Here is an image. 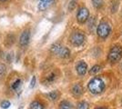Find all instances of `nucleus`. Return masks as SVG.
I'll list each match as a JSON object with an SVG mask.
<instances>
[{
    "mask_svg": "<svg viewBox=\"0 0 122 109\" xmlns=\"http://www.w3.org/2000/svg\"><path fill=\"white\" fill-rule=\"evenodd\" d=\"M87 88L93 95H98L105 90L106 85L100 77H94L88 82Z\"/></svg>",
    "mask_w": 122,
    "mask_h": 109,
    "instance_id": "1",
    "label": "nucleus"
},
{
    "mask_svg": "<svg viewBox=\"0 0 122 109\" xmlns=\"http://www.w3.org/2000/svg\"><path fill=\"white\" fill-rule=\"evenodd\" d=\"M122 57V47L116 45L112 47L107 55V59L110 63L118 62Z\"/></svg>",
    "mask_w": 122,
    "mask_h": 109,
    "instance_id": "2",
    "label": "nucleus"
},
{
    "mask_svg": "<svg viewBox=\"0 0 122 109\" xmlns=\"http://www.w3.org/2000/svg\"><path fill=\"white\" fill-rule=\"evenodd\" d=\"M50 51L61 58H66L70 56V50L67 47L61 46L58 43H56L51 46Z\"/></svg>",
    "mask_w": 122,
    "mask_h": 109,
    "instance_id": "3",
    "label": "nucleus"
},
{
    "mask_svg": "<svg viewBox=\"0 0 122 109\" xmlns=\"http://www.w3.org/2000/svg\"><path fill=\"white\" fill-rule=\"evenodd\" d=\"M110 31H111L110 26L106 21L100 22L97 27V36L101 37V38H106L107 36H108V35L110 34Z\"/></svg>",
    "mask_w": 122,
    "mask_h": 109,
    "instance_id": "4",
    "label": "nucleus"
},
{
    "mask_svg": "<svg viewBox=\"0 0 122 109\" xmlns=\"http://www.w3.org/2000/svg\"><path fill=\"white\" fill-rule=\"evenodd\" d=\"M85 39L86 37L84 36V34H82L80 32H74L70 36V41L75 47H80L81 45H83Z\"/></svg>",
    "mask_w": 122,
    "mask_h": 109,
    "instance_id": "5",
    "label": "nucleus"
},
{
    "mask_svg": "<svg viewBox=\"0 0 122 109\" xmlns=\"http://www.w3.org/2000/svg\"><path fill=\"white\" fill-rule=\"evenodd\" d=\"M89 18V12L88 9L85 7V6H81L78 11H77V14H76V19L79 23H85L87 19Z\"/></svg>",
    "mask_w": 122,
    "mask_h": 109,
    "instance_id": "6",
    "label": "nucleus"
},
{
    "mask_svg": "<svg viewBox=\"0 0 122 109\" xmlns=\"http://www.w3.org/2000/svg\"><path fill=\"white\" fill-rule=\"evenodd\" d=\"M30 40V31L29 30H24L22 32L19 38V43L22 47H26Z\"/></svg>",
    "mask_w": 122,
    "mask_h": 109,
    "instance_id": "7",
    "label": "nucleus"
},
{
    "mask_svg": "<svg viewBox=\"0 0 122 109\" xmlns=\"http://www.w3.org/2000/svg\"><path fill=\"white\" fill-rule=\"evenodd\" d=\"M76 70L79 76H84L87 71V65L85 61H79L76 66Z\"/></svg>",
    "mask_w": 122,
    "mask_h": 109,
    "instance_id": "8",
    "label": "nucleus"
},
{
    "mask_svg": "<svg viewBox=\"0 0 122 109\" xmlns=\"http://www.w3.org/2000/svg\"><path fill=\"white\" fill-rule=\"evenodd\" d=\"M71 92L74 96H80L82 93H83V87L81 86V85H79V84H75L72 86Z\"/></svg>",
    "mask_w": 122,
    "mask_h": 109,
    "instance_id": "9",
    "label": "nucleus"
},
{
    "mask_svg": "<svg viewBox=\"0 0 122 109\" xmlns=\"http://www.w3.org/2000/svg\"><path fill=\"white\" fill-rule=\"evenodd\" d=\"M54 2V0H46V1H41L38 4V9L40 11H43L46 9L48 6H50L52 5V3Z\"/></svg>",
    "mask_w": 122,
    "mask_h": 109,
    "instance_id": "10",
    "label": "nucleus"
},
{
    "mask_svg": "<svg viewBox=\"0 0 122 109\" xmlns=\"http://www.w3.org/2000/svg\"><path fill=\"white\" fill-rule=\"evenodd\" d=\"M59 109H73V105L70 102L64 100L59 104Z\"/></svg>",
    "mask_w": 122,
    "mask_h": 109,
    "instance_id": "11",
    "label": "nucleus"
},
{
    "mask_svg": "<svg viewBox=\"0 0 122 109\" xmlns=\"http://www.w3.org/2000/svg\"><path fill=\"white\" fill-rule=\"evenodd\" d=\"M30 109H45L44 105L39 101H34L30 104Z\"/></svg>",
    "mask_w": 122,
    "mask_h": 109,
    "instance_id": "12",
    "label": "nucleus"
},
{
    "mask_svg": "<svg viewBox=\"0 0 122 109\" xmlns=\"http://www.w3.org/2000/svg\"><path fill=\"white\" fill-rule=\"evenodd\" d=\"M89 108V104L86 101H81L76 104V109H88Z\"/></svg>",
    "mask_w": 122,
    "mask_h": 109,
    "instance_id": "13",
    "label": "nucleus"
},
{
    "mask_svg": "<svg viewBox=\"0 0 122 109\" xmlns=\"http://www.w3.org/2000/svg\"><path fill=\"white\" fill-rule=\"evenodd\" d=\"M56 75L55 73H50L47 76H46V83H52V82H54L55 80H56Z\"/></svg>",
    "mask_w": 122,
    "mask_h": 109,
    "instance_id": "14",
    "label": "nucleus"
},
{
    "mask_svg": "<svg viewBox=\"0 0 122 109\" xmlns=\"http://www.w3.org/2000/svg\"><path fill=\"white\" fill-rule=\"evenodd\" d=\"M58 93L56 92V91H52V92H50V93L47 94V96H48V98L50 99V100H52V101H55V100H56L57 99V97H58Z\"/></svg>",
    "mask_w": 122,
    "mask_h": 109,
    "instance_id": "15",
    "label": "nucleus"
},
{
    "mask_svg": "<svg viewBox=\"0 0 122 109\" xmlns=\"http://www.w3.org/2000/svg\"><path fill=\"white\" fill-rule=\"evenodd\" d=\"M100 66H98V65H96V66H92V68L89 70V74H91V75H95V74H97L100 71Z\"/></svg>",
    "mask_w": 122,
    "mask_h": 109,
    "instance_id": "16",
    "label": "nucleus"
},
{
    "mask_svg": "<svg viewBox=\"0 0 122 109\" xmlns=\"http://www.w3.org/2000/svg\"><path fill=\"white\" fill-rule=\"evenodd\" d=\"M92 4L96 8H99L103 5V1L102 0H92Z\"/></svg>",
    "mask_w": 122,
    "mask_h": 109,
    "instance_id": "17",
    "label": "nucleus"
},
{
    "mask_svg": "<svg viewBox=\"0 0 122 109\" xmlns=\"http://www.w3.org/2000/svg\"><path fill=\"white\" fill-rule=\"evenodd\" d=\"M20 85H21V80L20 79H17V80L15 81V82L13 83V85H12V89H13V90H16V89L20 86Z\"/></svg>",
    "mask_w": 122,
    "mask_h": 109,
    "instance_id": "18",
    "label": "nucleus"
},
{
    "mask_svg": "<svg viewBox=\"0 0 122 109\" xmlns=\"http://www.w3.org/2000/svg\"><path fill=\"white\" fill-rule=\"evenodd\" d=\"M5 69H6V67H5V65L0 63V77H2L5 74Z\"/></svg>",
    "mask_w": 122,
    "mask_h": 109,
    "instance_id": "19",
    "label": "nucleus"
},
{
    "mask_svg": "<svg viewBox=\"0 0 122 109\" xmlns=\"http://www.w3.org/2000/svg\"><path fill=\"white\" fill-rule=\"evenodd\" d=\"M10 106V102L9 101H7V100H5V101H3L2 103H1V107L4 109H6L8 108Z\"/></svg>",
    "mask_w": 122,
    "mask_h": 109,
    "instance_id": "20",
    "label": "nucleus"
},
{
    "mask_svg": "<svg viewBox=\"0 0 122 109\" xmlns=\"http://www.w3.org/2000/svg\"><path fill=\"white\" fill-rule=\"evenodd\" d=\"M76 0H72L71 2L69 3V5H68V9L69 10H71L74 8V6L76 5Z\"/></svg>",
    "mask_w": 122,
    "mask_h": 109,
    "instance_id": "21",
    "label": "nucleus"
},
{
    "mask_svg": "<svg viewBox=\"0 0 122 109\" xmlns=\"http://www.w3.org/2000/svg\"><path fill=\"white\" fill-rule=\"evenodd\" d=\"M35 85H36V77H35V76H33L32 79H31V82H30V87L31 88H33V87L35 86Z\"/></svg>",
    "mask_w": 122,
    "mask_h": 109,
    "instance_id": "22",
    "label": "nucleus"
},
{
    "mask_svg": "<svg viewBox=\"0 0 122 109\" xmlns=\"http://www.w3.org/2000/svg\"><path fill=\"white\" fill-rule=\"evenodd\" d=\"M96 109H107L106 107H97V108H96Z\"/></svg>",
    "mask_w": 122,
    "mask_h": 109,
    "instance_id": "23",
    "label": "nucleus"
},
{
    "mask_svg": "<svg viewBox=\"0 0 122 109\" xmlns=\"http://www.w3.org/2000/svg\"><path fill=\"white\" fill-rule=\"evenodd\" d=\"M0 1H2V2H5V1H6V0H0Z\"/></svg>",
    "mask_w": 122,
    "mask_h": 109,
    "instance_id": "24",
    "label": "nucleus"
},
{
    "mask_svg": "<svg viewBox=\"0 0 122 109\" xmlns=\"http://www.w3.org/2000/svg\"><path fill=\"white\" fill-rule=\"evenodd\" d=\"M19 109H23V107H20V108H19Z\"/></svg>",
    "mask_w": 122,
    "mask_h": 109,
    "instance_id": "25",
    "label": "nucleus"
},
{
    "mask_svg": "<svg viewBox=\"0 0 122 109\" xmlns=\"http://www.w3.org/2000/svg\"><path fill=\"white\" fill-rule=\"evenodd\" d=\"M41 1H46V0H41Z\"/></svg>",
    "mask_w": 122,
    "mask_h": 109,
    "instance_id": "26",
    "label": "nucleus"
},
{
    "mask_svg": "<svg viewBox=\"0 0 122 109\" xmlns=\"http://www.w3.org/2000/svg\"><path fill=\"white\" fill-rule=\"evenodd\" d=\"M121 68H122V65H121Z\"/></svg>",
    "mask_w": 122,
    "mask_h": 109,
    "instance_id": "27",
    "label": "nucleus"
}]
</instances>
